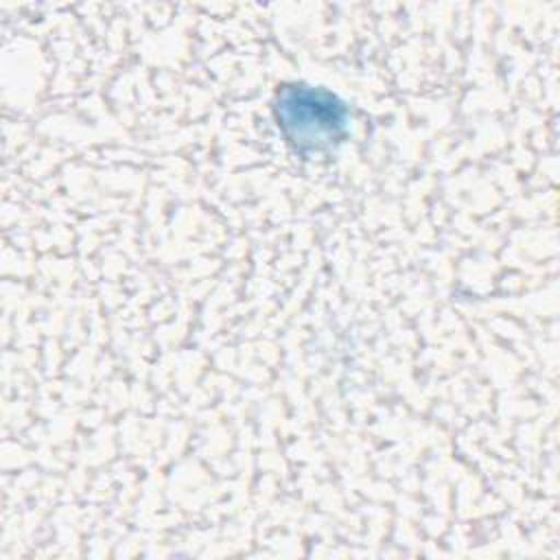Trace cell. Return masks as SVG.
Returning a JSON list of instances; mask_svg holds the SVG:
<instances>
[{
    "instance_id": "1",
    "label": "cell",
    "mask_w": 560,
    "mask_h": 560,
    "mask_svg": "<svg viewBox=\"0 0 560 560\" xmlns=\"http://www.w3.org/2000/svg\"><path fill=\"white\" fill-rule=\"evenodd\" d=\"M341 105L328 94H317L311 90L291 92L282 101V125L293 129V138H306V142H322L326 136L335 138L337 127H341Z\"/></svg>"
}]
</instances>
